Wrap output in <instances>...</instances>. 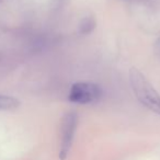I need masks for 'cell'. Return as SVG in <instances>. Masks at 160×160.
I'll return each instance as SVG.
<instances>
[{
    "label": "cell",
    "instance_id": "cell-5",
    "mask_svg": "<svg viewBox=\"0 0 160 160\" xmlns=\"http://www.w3.org/2000/svg\"><path fill=\"white\" fill-rule=\"evenodd\" d=\"M96 25H97V22L93 17H87V18L83 19V20L81 21V23H80L79 31H80V33H82V34H89L96 29Z\"/></svg>",
    "mask_w": 160,
    "mask_h": 160
},
{
    "label": "cell",
    "instance_id": "cell-4",
    "mask_svg": "<svg viewBox=\"0 0 160 160\" xmlns=\"http://www.w3.org/2000/svg\"><path fill=\"white\" fill-rule=\"evenodd\" d=\"M20 107V101L10 96L0 94V111H10Z\"/></svg>",
    "mask_w": 160,
    "mask_h": 160
},
{
    "label": "cell",
    "instance_id": "cell-1",
    "mask_svg": "<svg viewBox=\"0 0 160 160\" xmlns=\"http://www.w3.org/2000/svg\"><path fill=\"white\" fill-rule=\"evenodd\" d=\"M129 82L137 100L151 112L160 115V94L135 67L129 70Z\"/></svg>",
    "mask_w": 160,
    "mask_h": 160
},
{
    "label": "cell",
    "instance_id": "cell-6",
    "mask_svg": "<svg viewBox=\"0 0 160 160\" xmlns=\"http://www.w3.org/2000/svg\"><path fill=\"white\" fill-rule=\"evenodd\" d=\"M156 53L160 56V38H159V40L157 41V43H156Z\"/></svg>",
    "mask_w": 160,
    "mask_h": 160
},
{
    "label": "cell",
    "instance_id": "cell-2",
    "mask_svg": "<svg viewBox=\"0 0 160 160\" xmlns=\"http://www.w3.org/2000/svg\"><path fill=\"white\" fill-rule=\"evenodd\" d=\"M78 126V114L76 112H68L62 118L60 123V160H65L71 149Z\"/></svg>",
    "mask_w": 160,
    "mask_h": 160
},
{
    "label": "cell",
    "instance_id": "cell-3",
    "mask_svg": "<svg viewBox=\"0 0 160 160\" xmlns=\"http://www.w3.org/2000/svg\"><path fill=\"white\" fill-rule=\"evenodd\" d=\"M102 89L92 82H76L69 91V101L76 104H90L100 100Z\"/></svg>",
    "mask_w": 160,
    "mask_h": 160
}]
</instances>
